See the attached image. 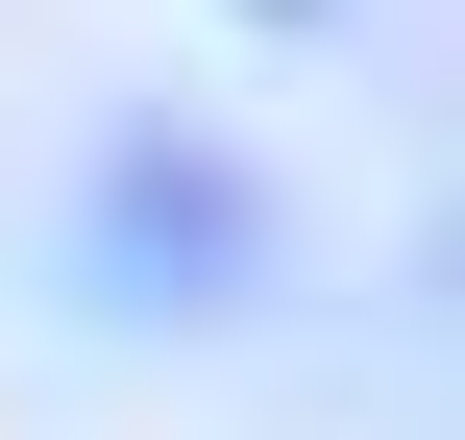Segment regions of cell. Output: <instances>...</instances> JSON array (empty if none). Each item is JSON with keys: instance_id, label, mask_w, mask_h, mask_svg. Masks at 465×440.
Returning a JSON list of instances; mask_svg holds the SVG:
<instances>
[{"instance_id": "1", "label": "cell", "mask_w": 465, "mask_h": 440, "mask_svg": "<svg viewBox=\"0 0 465 440\" xmlns=\"http://www.w3.org/2000/svg\"><path fill=\"white\" fill-rule=\"evenodd\" d=\"M74 269H98L123 318H245V294H270V171L196 147V122H123L98 196H74Z\"/></svg>"}]
</instances>
